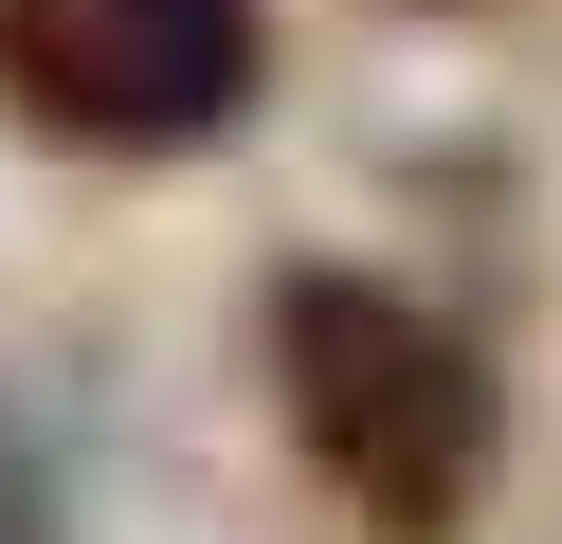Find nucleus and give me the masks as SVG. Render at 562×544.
Wrapping results in <instances>:
<instances>
[{
    "instance_id": "1",
    "label": "nucleus",
    "mask_w": 562,
    "mask_h": 544,
    "mask_svg": "<svg viewBox=\"0 0 562 544\" xmlns=\"http://www.w3.org/2000/svg\"><path fill=\"white\" fill-rule=\"evenodd\" d=\"M272 399H291L308 471H327V490L363 508L381 544H453V526L490 508L508 399H490V363L453 345L417 290L327 273V254H308V273L272 290Z\"/></svg>"
},
{
    "instance_id": "2",
    "label": "nucleus",
    "mask_w": 562,
    "mask_h": 544,
    "mask_svg": "<svg viewBox=\"0 0 562 544\" xmlns=\"http://www.w3.org/2000/svg\"><path fill=\"white\" fill-rule=\"evenodd\" d=\"M255 73H272L255 0H0V109L37 145L164 164V145H218Z\"/></svg>"
}]
</instances>
